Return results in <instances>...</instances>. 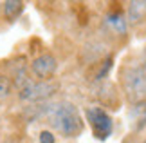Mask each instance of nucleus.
<instances>
[{"label": "nucleus", "instance_id": "f257e3e1", "mask_svg": "<svg viewBox=\"0 0 146 143\" xmlns=\"http://www.w3.org/2000/svg\"><path fill=\"white\" fill-rule=\"evenodd\" d=\"M47 120L56 132L65 138H76L83 130V118L70 101H54L47 107Z\"/></svg>", "mask_w": 146, "mask_h": 143}, {"label": "nucleus", "instance_id": "f03ea898", "mask_svg": "<svg viewBox=\"0 0 146 143\" xmlns=\"http://www.w3.org/2000/svg\"><path fill=\"white\" fill-rule=\"evenodd\" d=\"M18 96L22 100H42L47 98L49 94H52L56 91V83H50L47 80H33L27 74H22V78H18Z\"/></svg>", "mask_w": 146, "mask_h": 143}, {"label": "nucleus", "instance_id": "7ed1b4c3", "mask_svg": "<svg viewBox=\"0 0 146 143\" xmlns=\"http://www.w3.org/2000/svg\"><path fill=\"white\" fill-rule=\"evenodd\" d=\"M85 118L88 125L92 129V134L94 138L99 140V141H105L108 140L112 132H114V120L105 109L101 107H88L85 111Z\"/></svg>", "mask_w": 146, "mask_h": 143}, {"label": "nucleus", "instance_id": "20e7f679", "mask_svg": "<svg viewBox=\"0 0 146 143\" xmlns=\"http://www.w3.org/2000/svg\"><path fill=\"white\" fill-rule=\"evenodd\" d=\"M123 87L128 98L132 101H141L146 96V78L143 73V65L139 67H128L123 74Z\"/></svg>", "mask_w": 146, "mask_h": 143}, {"label": "nucleus", "instance_id": "39448f33", "mask_svg": "<svg viewBox=\"0 0 146 143\" xmlns=\"http://www.w3.org/2000/svg\"><path fill=\"white\" fill-rule=\"evenodd\" d=\"M58 69V62L50 53H43L31 62V71L40 80H49Z\"/></svg>", "mask_w": 146, "mask_h": 143}, {"label": "nucleus", "instance_id": "423d86ee", "mask_svg": "<svg viewBox=\"0 0 146 143\" xmlns=\"http://www.w3.org/2000/svg\"><path fill=\"white\" fill-rule=\"evenodd\" d=\"M105 24L110 31H114L115 35H125L128 29V20L126 15H123L121 11H110L105 16Z\"/></svg>", "mask_w": 146, "mask_h": 143}, {"label": "nucleus", "instance_id": "0eeeda50", "mask_svg": "<svg viewBox=\"0 0 146 143\" xmlns=\"http://www.w3.org/2000/svg\"><path fill=\"white\" fill-rule=\"evenodd\" d=\"M146 16V2H130L126 7L128 24H137Z\"/></svg>", "mask_w": 146, "mask_h": 143}, {"label": "nucleus", "instance_id": "6e6552de", "mask_svg": "<svg viewBox=\"0 0 146 143\" xmlns=\"http://www.w3.org/2000/svg\"><path fill=\"white\" fill-rule=\"evenodd\" d=\"M22 2H15V0H11V2H5L4 4V13L5 16H9V18H15L18 13H22Z\"/></svg>", "mask_w": 146, "mask_h": 143}, {"label": "nucleus", "instance_id": "1a4fd4ad", "mask_svg": "<svg viewBox=\"0 0 146 143\" xmlns=\"http://www.w3.org/2000/svg\"><path fill=\"white\" fill-rule=\"evenodd\" d=\"M112 64H114V58L112 56H108V58H105L103 62H101V65H99V69H98V73H96V78L94 80H103L106 74L110 73V69H112Z\"/></svg>", "mask_w": 146, "mask_h": 143}, {"label": "nucleus", "instance_id": "9d476101", "mask_svg": "<svg viewBox=\"0 0 146 143\" xmlns=\"http://www.w3.org/2000/svg\"><path fill=\"white\" fill-rule=\"evenodd\" d=\"M11 94V80L0 74V100H5Z\"/></svg>", "mask_w": 146, "mask_h": 143}, {"label": "nucleus", "instance_id": "9b49d317", "mask_svg": "<svg viewBox=\"0 0 146 143\" xmlns=\"http://www.w3.org/2000/svg\"><path fill=\"white\" fill-rule=\"evenodd\" d=\"M38 140H40V143H56V136H54V132H50V130H42L40 136H38Z\"/></svg>", "mask_w": 146, "mask_h": 143}, {"label": "nucleus", "instance_id": "f8f14e48", "mask_svg": "<svg viewBox=\"0 0 146 143\" xmlns=\"http://www.w3.org/2000/svg\"><path fill=\"white\" fill-rule=\"evenodd\" d=\"M144 143H146V141H144Z\"/></svg>", "mask_w": 146, "mask_h": 143}]
</instances>
